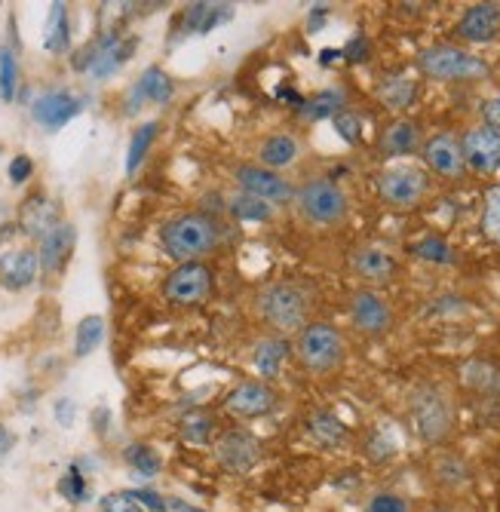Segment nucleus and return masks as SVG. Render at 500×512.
Wrapping results in <instances>:
<instances>
[{"instance_id": "obj_1", "label": "nucleus", "mask_w": 500, "mask_h": 512, "mask_svg": "<svg viewBox=\"0 0 500 512\" xmlns=\"http://www.w3.org/2000/svg\"><path fill=\"white\" fill-rule=\"evenodd\" d=\"M221 237V224L206 212H181L163 221L160 227V246L175 264L200 261L203 255L218 249Z\"/></svg>"}, {"instance_id": "obj_2", "label": "nucleus", "mask_w": 500, "mask_h": 512, "mask_svg": "<svg viewBox=\"0 0 500 512\" xmlns=\"http://www.w3.org/2000/svg\"><path fill=\"white\" fill-rule=\"evenodd\" d=\"M255 313L277 335L298 332L310 322V292L295 279H270L255 292Z\"/></svg>"}, {"instance_id": "obj_3", "label": "nucleus", "mask_w": 500, "mask_h": 512, "mask_svg": "<svg viewBox=\"0 0 500 512\" xmlns=\"http://www.w3.org/2000/svg\"><path fill=\"white\" fill-rule=\"evenodd\" d=\"M408 424L424 445H439L454 433V402L439 384H418L408 393Z\"/></svg>"}, {"instance_id": "obj_4", "label": "nucleus", "mask_w": 500, "mask_h": 512, "mask_svg": "<svg viewBox=\"0 0 500 512\" xmlns=\"http://www.w3.org/2000/svg\"><path fill=\"white\" fill-rule=\"evenodd\" d=\"M418 71L439 83H473L488 77L485 59L464 50L458 43H430L415 59Z\"/></svg>"}, {"instance_id": "obj_5", "label": "nucleus", "mask_w": 500, "mask_h": 512, "mask_svg": "<svg viewBox=\"0 0 500 512\" xmlns=\"http://www.w3.org/2000/svg\"><path fill=\"white\" fill-rule=\"evenodd\" d=\"M295 356L310 375H332L347 359V344L332 322H307L295 332Z\"/></svg>"}, {"instance_id": "obj_6", "label": "nucleus", "mask_w": 500, "mask_h": 512, "mask_svg": "<svg viewBox=\"0 0 500 512\" xmlns=\"http://www.w3.org/2000/svg\"><path fill=\"white\" fill-rule=\"evenodd\" d=\"M295 209L298 215L313 224V227H335L347 218L350 212V200L344 194V188L332 178H307L295 188Z\"/></svg>"}, {"instance_id": "obj_7", "label": "nucleus", "mask_w": 500, "mask_h": 512, "mask_svg": "<svg viewBox=\"0 0 500 512\" xmlns=\"http://www.w3.org/2000/svg\"><path fill=\"white\" fill-rule=\"evenodd\" d=\"M135 50H139V37L135 34L105 31L102 37L89 40L83 50H77L71 65H74V71H83L93 80H108L132 59Z\"/></svg>"}, {"instance_id": "obj_8", "label": "nucleus", "mask_w": 500, "mask_h": 512, "mask_svg": "<svg viewBox=\"0 0 500 512\" xmlns=\"http://www.w3.org/2000/svg\"><path fill=\"white\" fill-rule=\"evenodd\" d=\"M378 197L390 206V209H415L421 206V200L430 191V175L421 166L412 163H390L378 172L375 178Z\"/></svg>"}, {"instance_id": "obj_9", "label": "nucleus", "mask_w": 500, "mask_h": 512, "mask_svg": "<svg viewBox=\"0 0 500 512\" xmlns=\"http://www.w3.org/2000/svg\"><path fill=\"white\" fill-rule=\"evenodd\" d=\"M215 289V273L203 261L175 264L163 279V298L172 307H197Z\"/></svg>"}, {"instance_id": "obj_10", "label": "nucleus", "mask_w": 500, "mask_h": 512, "mask_svg": "<svg viewBox=\"0 0 500 512\" xmlns=\"http://www.w3.org/2000/svg\"><path fill=\"white\" fill-rule=\"evenodd\" d=\"M215 463L227 476H246L261 463V442L243 427H231L215 436L212 442Z\"/></svg>"}, {"instance_id": "obj_11", "label": "nucleus", "mask_w": 500, "mask_h": 512, "mask_svg": "<svg viewBox=\"0 0 500 512\" xmlns=\"http://www.w3.org/2000/svg\"><path fill=\"white\" fill-rule=\"evenodd\" d=\"M234 181H237L240 194L258 197L270 206H286L295 200V184L283 172L264 169L261 163H237Z\"/></svg>"}, {"instance_id": "obj_12", "label": "nucleus", "mask_w": 500, "mask_h": 512, "mask_svg": "<svg viewBox=\"0 0 500 512\" xmlns=\"http://www.w3.org/2000/svg\"><path fill=\"white\" fill-rule=\"evenodd\" d=\"M347 313H350V322H353V329L362 332V335H387L393 329V307L390 301L369 289V286H362L350 295V304H347Z\"/></svg>"}, {"instance_id": "obj_13", "label": "nucleus", "mask_w": 500, "mask_h": 512, "mask_svg": "<svg viewBox=\"0 0 500 512\" xmlns=\"http://www.w3.org/2000/svg\"><path fill=\"white\" fill-rule=\"evenodd\" d=\"M461 151H464V163L467 169H473L476 175H497L500 172V132L476 123L464 132L461 138Z\"/></svg>"}, {"instance_id": "obj_14", "label": "nucleus", "mask_w": 500, "mask_h": 512, "mask_svg": "<svg viewBox=\"0 0 500 512\" xmlns=\"http://www.w3.org/2000/svg\"><path fill=\"white\" fill-rule=\"evenodd\" d=\"M83 114V99L74 96L68 89H50L37 96L31 102V117L37 126H43L47 132H59L62 126H68L74 117Z\"/></svg>"}, {"instance_id": "obj_15", "label": "nucleus", "mask_w": 500, "mask_h": 512, "mask_svg": "<svg viewBox=\"0 0 500 512\" xmlns=\"http://www.w3.org/2000/svg\"><path fill=\"white\" fill-rule=\"evenodd\" d=\"M421 160L424 166L439 175V178H461L467 163H464V151H461V138L451 132H436L421 145Z\"/></svg>"}, {"instance_id": "obj_16", "label": "nucleus", "mask_w": 500, "mask_h": 512, "mask_svg": "<svg viewBox=\"0 0 500 512\" xmlns=\"http://www.w3.org/2000/svg\"><path fill=\"white\" fill-rule=\"evenodd\" d=\"M224 408L234 417H243V421H255V417H264L277 408V390L261 378L243 381L224 396Z\"/></svg>"}, {"instance_id": "obj_17", "label": "nucleus", "mask_w": 500, "mask_h": 512, "mask_svg": "<svg viewBox=\"0 0 500 512\" xmlns=\"http://www.w3.org/2000/svg\"><path fill=\"white\" fill-rule=\"evenodd\" d=\"M74 246H77V230L71 221H59L47 237L40 240V249H37V258H40V276L47 279H56L65 273L71 255H74Z\"/></svg>"}, {"instance_id": "obj_18", "label": "nucleus", "mask_w": 500, "mask_h": 512, "mask_svg": "<svg viewBox=\"0 0 500 512\" xmlns=\"http://www.w3.org/2000/svg\"><path fill=\"white\" fill-rule=\"evenodd\" d=\"M175 96V83L172 77L160 68V65H151L139 74V80H135L126 92V114H135V111H142V105H169Z\"/></svg>"}, {"instance_id": "obj_19", "label": "nucleus", "mask_w": 500, "mask_h": 512, "mask_svg": "<svg viewBox=\"0 0 500 512\" xmlns=\"http://www.w3.org/2000/svg\"><path fill=\"white\" fill-rule=\"evenodd\" d=\"M59 221H62L59 206L43 191H34L31 197H25L22 206H19V215H16V227L22 230L25 237L37 240V243L47 237Z\"/></svg>"}, {"instance_id": "obj_20", "label": "nucleus", "mask_w": 500, "mask_h": 512, "mask_svg": "<svg viewBox=\"0 0 500 512\" xmlns=\"http://www.w3.org/2000/svg\"><path fill=\"white\" fill-rule=\"evenodd\" d=\"M37 276H40L37 249H10L0 255V289L25 292L37 283Z\"/></svg>"}, {"instance_id": "obj_21", "label": "nucleus", "mask_w": 500, "mask_h": 512, "mask_svg": "<svg viewBox=\"0 0 500 512\" xmlns=\"http://www.w3.org/2000/svg\"><path fill=\"white\" fill-rule=\"evenodd\" d=\"M350 270L362 279V283H369V286H384L390 283V279L396 276V258L381 249V246H356L350 252Z\"/></svg>"}, {"instance_id": "obj_22", "label": "nucleus", "mask_w": 500, "mask_h": 512, "mask_svg": "<svg viewBox=\"0 0 500 512\" xmlns=\"http://www.w3.org/2000/svg\"><path fill=\"white\" fill-rule=\"evenodd\" d=\"M454 34L467 43H491L500 34V4H473L461 13Z\"/></svg>"}, {"instance_id": "obj_23", "label": "nucleus", "mask_w": 500, "mask_h": 512, "mask_svg": "<svg viewBox=\"0 0 500 512\" xmlns=\"http://www.w3.org/2000/svg\"><path fill=\"white\" fill-rule=\"evenodd\" d=\"M421 148V126L412 117H396L390 120L378 135V151L381 157H412Z\"/></svg>"}, {"instance_id": "obj_24", "label": "nucleus", "mask_w": 500, "mask_h": 512, "mask_svg": "<svg viewBox=\"0 0 500 512\" xmlns=\"http://www.w3.org/2000/svg\"><path fill=\"white\" fill-rule=\"evenodd\" d=\"M298 160H301V142L292 132H274L258 145V163L264 169L283 172V169H292Z\"/></svg>"}, {"instance_id": "obj_25", "label": "nucleus", "mask_w": 500, "mask_h": 512, "mask_svg": "<svg viewBox=\"0 0 500 512\" xmlns=\"http://www.w3.org/2000/svg\"><path fill=\"white\" fill-rule=\"evenodd\" d=\"M289 353H292V344L283 335H267V338L255 341V347H252V365L258 371V378L261 381L280 378L283 365L289 362Z\"/></svg>"}, {"instance_id": "obj_26", "label": "nucleus", "mask_w": 500, "mask_h": 512, "mask_svg": "<svg viewBox=\"0 0 500 512\" xmlns=\"http://www.w3.org/2000/svg\"><path fill=\"white\" fill-rule=\"evenodd\" d=\"M304 433L313 445H320V448H341L347 442V427L344 421L329 411V408H316L307 414V421H304Z\"/></svg>"}, {"instance_id": "obj_27", "label": "nucleus", "mask_w": 500, "mask_h": 512, "mask_svg": "<svg viewBox=\"0 0 500 512\" xmlns=\"http://www.w3.org/2000/svg\"><path fill=\"white\" fill-rule=\"evenodd\" d=\"M418 99V80L408 74V71H396V74H387L381 83H378V102L390 111H405L412 108Z\"/></svg>"}, {"instance_id": "obj_28", "label": "nucleus", "mask_w": 500, "mask_h": 512, "mask_svg": "<svg viewBox=\"0 0 500 512\" xmlns=\"http://www.w3.org/2000/svg\"><path fill=\"white\" fill-rule=\"evenodd\" d=\"M231 16H234L231 4H206V0H200V4H188L181 10V25H185L188 34H209Z\"/></svg>"}, {"instance_id": "obj_29", "label": "nucleus", "mask_w": 500, "mask_h": 512, "mask_svg": "<svg viewBox=\"0 0 500 512\" xmlns=\"http://www.w3.org/2000/svg\"><path fill=\"white\" fill-rule=\"evenodd\" d=\"M461 381L473 393H482L488 399L500 396V368L488 359H470L461 365Z\"/></svg>"}, {"instance_id": "obj_30", "label": "nucleus", "mask_w": 500, "mask_h": 512, "mask_svg": "<svg viewBox=\"0 0 500 512\" xmlns=\"http://www.w3.org/2000/svg\"><path fill=\"white\" fill-rule=\"evenodd\" d=\"M43 50L50 56H62L71 50V16L65 4H53L47 25H43Z\"/></svg>"}, {"instance_id": "obj_31", "label": "nucleus", "mask_w": 500, "mask_h": 512, "mask_svg": "<svg viewBox=\"0 0 500 512\" xmlns=\"http://www.w3.org/2000/svg\"><path fill=\"white\" fill-rule=\"evenodd\" d=\"M347 108V96L344 89L338 86H329V89H320L316 96H310L307 102H301V117L316 123V120H332L338 111Z\"/></svg>"}, {"instance_id": "obj_32", "label": "nucleus", "mask_w": 500, "mask_h": 512, "mask_svg": "<svg viewBox=\"0 0 500 512\" xmlns=\"http://www.w3.org/2000/svg\"><path fill=\"white\" fill-rule=\"evenodd\" d=\"M218 430V421H215V414L206 411V408H197L191 411L188 417H181V424H178V436L181 442H188V445H212V436Z\"/></svg>"}, {"instance_id": "obj_33", "label": "nucleus", "mask_w": 500, "mask_h": 512, "mask_svg": "<svg viewBox=\"0 0 500 512\" xmlns=\"http://www.w3.org/2000/svg\"><path fill=\"white\" fill-rule=\"evenodd\" d=\"M123 463L135 473V479H157L163 470L160 454L148 442H129L123 448Z\"/></svg>"}, {"instance_id": "obj_34", "label": "nucleus", "mask_w": 500, "mask_h": 512, "mask_svg": "<svg viewBox=\"0 0 500 512\" xmlns=\"http://www.w3.org/2000/svg\"><path fill=\"white\" fill-rule=\"evenodd\" d=\"M157 132H160V123H157V120H148V123H142L139 129L132 132L129 148H126V175H135V172H139V166L145 163V157H148V151H151V145H154Z\"/></svg>"}, {"instance_id": "obj_35", "label": "nucleus", "mask_w": 500, "mask_h": 512, "mask_svg": "<svg viewBox=\"0 0 500 512\" xmlns=\"http://www.w3.org/2000/svg\"><path fill=\"white\" fill-rule=\"evenodd\" d=\"M105 341V319L99 313H89L77 322V332H74V356H89L96 353L99 344Z\"/></svg>"}, {"instance_id": "obj_36", "label": "nucleus", "mask_w": 500, "mask_h": 512, "mask_svg": "<svg viewBox=\"0 0 500 512\" xmlns=\"http://www.w3.org/2000/svg\"><path fill=\"white\" fill-rule=\"evenodd\" d=\"M56 491H59V497H65L74 506H80V503H86L89 497H93V485H89V479L83 476L80 463H71V467L59 476Z\"/></svg>"}, {"instance_id": "obj_37", "label": "nucleus", "mask_w": 500, "mask_h": 512, "mask_svg": "<svg viewBox=\"0 0 500 512\" xmlns=\"http://www.w3.org/2000/svg\"><path fill=\"white\" fill-rule=\"evenodd\" d=\"M227 212H231L237 221H255V224H264L274 218V206L258 197H249V194H234L227 200Z\"/></svg>"}, {"instance_id": "obj_38", "label": "nucleus", "mask_w": 500, "mask_h": 512, "mask_svg": "<svg viewBox=\"0 0 500 512\" xmlns=\"http://www.w3.org/2000/svg\"><path fill=\"white\" fill-rule=\"evenodd\" d=\"M412 255L418 261H427V264H436V267H451L454 261H458V258H454V249L436 234H427L418 243H412Z\"/></svg>"}, {"instance_id": "obj_39", "label": "nucleus", "mask_w": 500, "mask_h": 512, "mask_svg": "<svg viewBox=\"0 0 500 512\" xmlns=\"http://www.w3.org/2000/svg\"><path fill=\"white\" fill-rule=\"evenodd\" d=\"M16 92H19V56L13 46H0V99L7 105L16 102Z\"/></svg>"}, {"instance_id": "obj_40", "label": "nucleus", "mask_w": 500, "mask_h": 512, "mask_svg": "<svg viewBox=\"0 0 500 512\" xmlns=\"http://www.w3.org/2000/svg\"><path fill=\"white\" fill-rule=\"evenodd\" d=\"M482 234L500 246V184H491V188L485 191V200H482Z\"/></svg>"}, {"instance_id": "obj_41", "label": "nucleus", "mask_w": 500, "mask_h": 512, "mask_svg": "<svg viewBox=\"0 0 500 512\" xmlns=\"http://www.w3.org/2000/svg\"><path fill=\"white\" fill-rule=\"evenodd\" d=\"M433 473H436V482L445 485V488H461V485L470 479V467H467V463H464L461 457H454V454L439 457V460H436V467H433Z\"/></svg>"}, {"instance_id": "obj_42", "label": "nucleus", "mask_w": 500, "mask_h": 512, "mask_svg": "<svg viewBox=\"0 0 500 512\" xmlns=\"http://www.w3.org/2000/svg\"><path fill=\"white\" fill-rule=\"evenodd\" d=\"M366 512H412V503L396 491H378L369 497Z\"/></svg>"}, {"instance_id": "obj_43", "label": "nucleus", "mask_w": 500, "mask_h": 512, "mask_svg": "<svg viewBox=\"0 0 500 512\" xmlns=\"http://www.w3.org/2000/svg\"><path fill=\"white\" fill-rule=\"evenodd\" d=\"M332 126H335V132L344 138L347 145H356L359 138H362V120H359V114H353L350 108L338 111V114L332 117Z\"/></svg>"}, {"instance_id": "obj_44", "label": "nucleus", "mask_w": 500, "mask_h": 512, "mask_svg": "<svg viewBox=\"0 0 500 512\" xmlns=\"http://www.w3.org/2000/svg\"><path fill=\"white\" fill-rule=\"evenodd\" d=\"M366 457L375 460V463H384L390 457H396V442L390 436H384V430H375L369 439H366Z\"/></svg>"}, {"instance_id": "obj_45", "label": "nucleus", "mask_w": 500, "mask_h": 512, "mask_svg": "<svg viewBox=\"0 0 500 512\" xmlns=\"http://www.w3.org/2000/svg\"><path fill=\"white\" fill-rule=\"evenodd\" d=\"M99 509L102 512H145L142 503L135 500L129 491H111L99 500Z\"/></svg>"}, {"instance_id": "obj_46", "label": "nucleus", "mask_w": 500, "mask_h": 512, "mask_svg": "<svg viewBox=\"0 0 500 512\" xmlns=\"http://www.w3.org/2000/svg\"><path fill=\"white\" fill-rule=\"evenodd\" d=\"M7 175H10V181L16 184H25V181H31V175H34V160L28 157V154H16L13 160H10V166H7Z\"/></svg>"}, {"instance_id": "obj_47", "label": "nucleus", "mask_w": 500, "mask_h": 512, "mask_svg": "<svg viewBox=\"0 0 500 512\" xmlns=\"http://www.w3.org/2000/svg\"><path fill=\"white\" fill-rule=\"evenodd\" d=\"M341 56L347 59V62H366V56H369V40L362 37V34H356L344 50H341Z\"/></svg>"}, {"instance_id": "obj_48", "label": "nucleus", "mask_w": 500, "mask_h": 512, "mask_svg": "<svg viewBox=\"0 0 500 512\" xmlns=\"http://www.w3.org/2000/svg\"><path fill=\"white\" fill-rule=\"evenodd\" d=\"M129 494L142 503L145 512H163V494H157V491H151V488H132Z\"/></svg>"}, {"instance_id": "obj_49", "label": "nucleus", "mask_w": 500, "mask_h": 512, "mask_svg": "<svg viewBox=\"0 0 500 512\" xmlns=\"http://www.w3.org/2000/svg\"><path fill=\"white\" fill-rule=\"evenodd\" d=\"M479 114H482V123H485V126H491V129L500 132V92L479 105Z\"/></svg>"}, {"instance_id": "obj_50", "label": "nucleus", "mask_w": 500, "mask_h": 512, "mask_svg": "<svg viewBox=\"0 0 500 512\" xmlns=\"http://www.w3.org/2000/svg\"><path fill=\"white\" fill-rule=\"evenodd\" d=\"M53 414H56V424L59 427H74V417H77V405L71 402V399H59L56 405H53Z\"/></svg>"}, {"instance_id": "obj_51", "label": "nucleus", "mask_w": 500, "mask_h": 512, "mask_svg": "<svg viewBox=\"0 0 500 512\" xmlns=\"http://www.w3.org/2000/svg\"><path fill=\"white\" fill-rule=\"evenodd\" d=\"M163 512H206V509L181 500V497H163Z\"/></svg>"}, {"instance_id": "obj_52", "label": "nucleus", "mask_w": 500, "mask_h": 512, "mask_svg": "<svg viewBox=\"0 0 500 512\" xmlns=\"http://www.w3.org/2000/svg\"><path fill=\"white\" fill-rule=\"evenodd\" d=\"M108 421H111V411H108V408H96V411H93V427H96L99 436H105Z\"/></svg>"}, {"instance_id": "obj_53", "label": "nucleus", "mask_w": 500, "mask_h": 512, "mask_svg": "<svg viewBox=\"0 0 500 512\" xmlns=\"http://www.w3.org/2000/svg\"><path fill=\"white\" fill-rule=\"evenodd\" d=\"M13 445H16V436L10 433V427L0 424V457H7L13 451Z\"/></svg>"}, {"instance_id": "obj_54", "label": "nucleus", "mask_w": 500, "mask_h": 512, "mask_svg": "<svg viewBox=\"0 0 500 512\" xmlns=\"http://www.w3.org/2000/svg\"><path fill=\"white\" fill-rule=\"evenodd\" d=\"M4 224H7V206L0 203V227H4Z\"/></svg>"}, {"instance_id": "obj_55", "label": "nucleus", "mask_w": 500, "mask_h": 512, "mask_svg": "<svg viewBox=\"0 0 500 512\" xmlns=\"http://www.w3.org/2000/svg\"><path fill=\"white\" fill-rule=\"evenodd\" d=\"M427 512H448V509H442V506H433V509H427Z\"/></svg>"}]
</instances>
